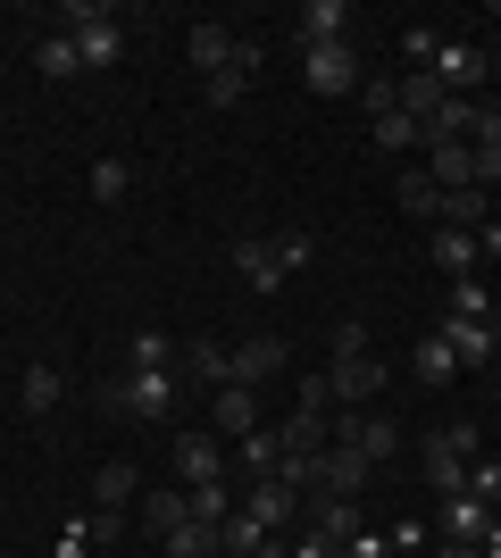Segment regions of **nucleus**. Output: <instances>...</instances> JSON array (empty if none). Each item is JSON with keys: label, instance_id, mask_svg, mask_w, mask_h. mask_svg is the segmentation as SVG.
Instances as JSON below:
<instances>
[{"label": "nucleus", "instance_id": "obj_36", "mask_svg": "<svg viewBox=\"0 0 501 558\" xmlns=\"http://www.w3.org/2000/svg\"><path fill=\"white\" fill-rule=\"evenodd\" d=\"M126 192H134V167H126V159H100L93 167V201H126Z\"/></svg>", "mask_w": 501, "mask_h": 558}, {"label": "nucleus", "instance_id": "obj_14", "mask_svg": "<svg viewBox=\"0 0 501 558\" xmlns=\"http://www.w3.org/2000/svg\"><path fill=\"white\" fill-rule=\"evenodd\" d=\"M343 34H351V0H310L301 9V50H326Z\"/></svg>", "mask_w": 501, "mask_h": 558}, {"label": "nucleus", "instance_id": "obj_18", "mask_svg": "<svg viewBox=\"0 0 501 558\" xmlns=\"http://www.w3.org/2000/svg\"><path fill=\"white\" fill-rule=\"evenodd\" d=\"M210 417L242 442V434H260V400L242 392V384H217V392H210Z\"/></svg>", "mask_w": 501, "mask_h": 558}, {"label": "nucleus", "instance_id": "obj_37", "mask_svg": "<svg viewBox=\"0 0 501 558\" xmlns=\"http://www.w3.org/2000/svg\"><path fill=\"white\" fill-rule=\"evenodd\" d=\"M452 317H493V292H485L477 276H460L452 283Z\"/></svg>", "mask_w": 501, "mask_h": 558}, {"label": "nucleus", "instance_id": "obj_38", "mask_svg": "<svg viewBox=\"0 0 501 558\" xmlns=\"http://www.w3.org/2000/svg\"><path fill=\"white\" fill-rule=\"evenodd\" d=\"M468 492L493 509V500H501V459H477V466H468Z\"/></svg>", "mask_w": 501, "mask_h": 558}, {"label": "nucleus", "instance_id": "obj_27", "mask_svg": "<svg viewBox=\"0 0 501 558\" xmlns=\"http://www.w3.org/2000/svg\"><path fill=\"white\" fill-rule=\"evenodd\" d=\"M184 509L201 517V525H226V517H235V484H184Z\"/></svg>", "mask_w": 501, "mask_h": 558}, {"label": "nucleus", "instance_id": "obj_32", "mask_svg": "<svg viewBox=\"0 0 501 558\" xmlns=\"http://www.w3.org/2000/svg\"><path fill=\"white\" fill-rule=\"evenodd\" d=\"M126 492H143V475H134V466H100V475H93V500H100V509H118V500H126Z\"/></svg>", "mask_w": 501, "mask_h": 558}, {"label": "nucleus", "instance_id": "obj_17", "mask_svg": "<svg viewBox=\"0 0 501 558\" xmlns=\"http://www.w3.org/2000/svg\"><path fill=\"white\" fill-rule=\"evenodd\" d=\"M427 175H434V192L477 184V150H468V142H434V150H427Z\"/></svg>", "mask_w": 501, "mask_h": 558}, {"label": "nucleus", "instance_id": "obj_23", "mask_svg": "<svg viewBox=\"0 0 501 558\" xmlns=\"http://www.w3.org/2000/svg\"><path fill=\"white\" fill-rule=\"evenodd\" d=\"M235 475H242V484H260V475H276V425H260V434H242V450H235Z\"/></svg>", "mask_w": 501, "mask_h": 558}, {"label": "nucleus", "instance_id": "obj_11", "mask_svg": "<svg viewBox=\"0 0 501 558\" xmlns=\"http://www.w3.org/2000/svg\"><path fill=\"white\" fill-rule=\"evenodd\" d=\"M176 475H184V484H226V450H217V434H176Z\"/></svg>", "mask_w": 501, "mask_h": 558}, {"label": "nucleus", "instance_id": "obj_3", "mask_svg": "<svg viewBox=\"0 0 501 558\" xmlns=\"http://www.w3.org/2000/svg\"><path fill=\"white\" fill-rule=\"evenodd\" d=\"M468 466H477V425H434L427 434V484L452 500V492H468Z\"/></svg>", "mask_w": 501, "mask_h": 558}, {"label": "nucleus", "instance_id": "obj_4", "mask_svg": "<svg viewBox=\"0 0 501 558\" xmlns=\"http://www.w3.org/2000/svg\"><path fill=\"white\" fill-rule=\"evenodd\" d=\"M427 68H434V84L460 100V93H477L485 75H493V50H485V43H460V34H452V43H434Z\"/></svg>", "mask_w": 501, "mask_h": 558}, {"label": "nucleus", "instance_id": "obj_9", "mask_svg": "<svg viewBox=\"0 0 501 558\" xmlns=\"http://www.w3.org/2000/svg\"><path fill=\"white\" fill-rule=\"evenodd\" d=\"M251 75H260V43H235V59L201 84V100H210V109H235V100L251 93Z\"/></svg>", "mask_w": 501, "mask_h": 558}, {"label": "nucleus", "instance_id": "obj_34", "mask_svg": "<svg viewBox=\"0 0 501 558\" xmlns=\"http://www.w3.org/2000/svg\"><path fill=\"white\" fill-rule=\"evenodd\" d=\"M143 517H151V534L167 542V534H176V525H184L192 509H184V492H151V509H143Z\"/></svg>", "mask_w": 501, "mask_h": 558}, {"label": "nucleus", "instance_id": "obj_5", "mask_svg": "<svg viewBox=\"0 0 501 558\" xmlns=\"http://www.w3.org/2000/svg\"><path fill=\"white\" fill-rule=\"evenodd\" d=\"M301 75H310V93H318V100H351V93H359V50H351V43L301 50Z\"/></svg>", "mask_w": 501, "mask_h": 558}, {"label": "nucleus", "instance_id": "obj_44", "mask_svg": "<svg viewBox=\"0 0 501 558\" xmlns=\"http://www.w3.org/2000/svg\"><path fill=\"white\" fill-rule=\"evenodd\" d=\"M493 75H501V50H493Z\"/></svg>", "mask_w": 501, "mask_h": 558}, {"label": "nucleus", "instance_id": "obj_16", "mask_svg": "<svg viewBox=\"0 0 501 558\" xmlns=\"http://www.w3.org/2000/svg\"><path fill=\"white\" fill-rule=\"evenodd\" d=\"M434 217H443L452 233H477V226H493V192H485V184H460V192H443V209H434Z\"/></svg>", "mask_w": 501, "mask_h": 558}, {"label": "nucleus", "instance_id": "obj_35", "mask_svg": "<svg viewBox=\"0 0 501 558\" xmlns=\"http://www.w3.org/2000/svg\"><path fill=\"white\" fill-rule=\"evenodd\" d=\"M402 209H409V217H434V209H443V192H434L427 167H418V175H402Z\"/></svg>", "mask_w": 501, "mask_h": 558}, {"label": "nucleus", "instance_id": "obj_26", "mask_svg": "<svg viewBox=\"0 0 501 558\" xmlns=\"http://www.w3.org/2000/svg\"><path fill=\"white\" fill-rule=\"evenodd\" d=\"M468 134H477V109H468V100H443V109L427 117V150L434 142H468Z\"/></svg>", "mask_w": 501, "mask_h": 558}, {"label": "nucleus", "instance_id": "obj_24", "mask_svg": "<svg viewBox=\"0 0 501 558\" xmlns=\"http://www.w3.org/2000/svg\"><path fill=\"white\" fill-rule=\"evenodd\" d=\"M359 525H368V517H359V500H318V517H310V534H326L334 550H343Z\"/></svg>", "mask_w": 501, "mask_h": 558}, {"label": "nucleus", "instance_id": "obj_10", "mask_svg": "<svg viewBox=\"0 0 501 558\" xmlns=\"http://www.w3.org/2000/svg\"><path fill=\"white\" fill-rule=\"evenodd\" d=\"M68 43H75V59H84V75H93V68H118V59H126V25H118V9H109V17H93L84 34H68Z\"/></svg>", "mask_w": 501, "mask_h": 558}, {"label": "nucleus", "instance_id": "obj_15", "mask_svg": "<svg viewBox=\"0 0 501 558\" xmlns=\"http://www.w3.org/2000/svg\"><path fill=\"white\" fill-rule=\"evenodd\" d=\"M267 375H285V342H276V333H260V342L235 350V384H242V392H260Z\"/></svg>", "mask_w": 501, "mask_h": 558}, {"label": "nucleus", "instance_id": "obj_43", "mask_svg": "<svg viewBox=\"0 0 501 558\" xmlns=\"http://www.w3.org/2000/svg\"><path fill=\"white\" fill-rule=\"evenodd\" d=\"M443 558H485V550H477V542H443Z\"/></svg>", "mask_w": 501, "mask_h": 558}, {"label": "nucleus", "instance_id": "obj_25", "mask_svg": "<svg viewBox=\"0 0 501 558\" xmlns=\"http://www.w3.org/2000/svg\"><path fill=\"white\" fill-rule=\"evenodd\" d=\"M434 267H443V276H477V233H452V226H443V233H434Z\"/></svg>", "mask_w": 501, "mask_h": 558}, {"label": "nucleus", "instance_id": "obj_21", "mask_svg": "<svg viewBox=\"0 0 501 558\" xmlns=\"http://www.w3.org/2000/svg\"><path fill=\"white\" fill-rule=\"evenodd\" d=\"M184 375L217 392V384H235V350L226 342H184Z\"/></svg>", "mask_w": 501, "mask_h": 558}, {"label": "nucleus", "instance_id": "obj_42", "mask_svg": "<svg viewBox=\"0 0 501 558\" xmlns=\"http://www.w3.org/2000/svg\"><path fill=\"white\" fill-rule=\"evenodd\" d=\"M59 558H93V542H84V525H75V534L59 542Z\"/></svg>", "mask_w": 501, "mask_h": 558}, {"label": "nucleus", "instance_id": "obj_13", "mask_svg": "<svg viewBox=\"0 0 501 558\" xmlns=\"http://www.w3.org/2000/svg\"><path fill=\"white\" fill-rule=\"evenodd\" d=\"M443 100H452V93L434 84V68H409V75H393V109H402V117H418V125H427V117L443 109Z\"/></svg>", "mask_w": 501, "mask_h": 558}, {"label": "nucleus", "instance_id": "obj_22", "mask_svg": "<svg viewBox=\"0 0 501 558\" xmlns=\"http://www.w3.org/2000/svg\"><path fill=\"white\" fill-rule=\"evenodd\" d=\"M126 367H134V375L176 367V333H167V326H134V342H126Z\"/></svg>", "mask_w": 501, "mask_h": 558}, {"label": "nucleus", "instance_id": "obj_31", "mask_svg": "<svg viewBox=\"0 0 501 558\" xmlns=\"http://www.w3.org/2000/svg\"><path fill=\"white\" fill-rule=\"evenodd\" d=\"M34 68H43L50 84H68V75H84V59H75V43H68V34H50V43L34 50Z\"/></svg>", "mask_w": 501, "mask_h": 558}, {"label": "nucleus", "instance_id": "obj_40", "mask_svg": "<svg viewBox=\"0 0 501 558\" xmlns=\"http://www.w3.org/2000/svg\"><path fill=\"white\" fill-rule=\"evenodd\" d=\"M343 558H393V542H384V534H368V525H359V534L343 542Z\"/></svg>", "mask_w": 501, "mask_h": 558}, {"label": "nucleus", "instance_id": "obj_33", "mask_svg": "<svg viewBox=\"0 0 501 558\" xmlns=\"http://www.w3.org/2000/svg\"><path fill=\"white\" fill-rule=\"evenodd\" d=\"M17 400H25V409H34V417H43L50 400H59V367H50V359H43V367H25V384H17Z\"/></svg>", "mask_w": 501, "mask_h": 558}, {"label": "nucleus", "instance_id": "obj_20", "mask_svg": "<svg viewBox=\"0 0 501 558\" xmlns=\"http://www.w3.org/2000/svg\"><path fill=\"white\" fill-rule=\"evenodd\" d=\"M235 43H242V34H226V25H192V34H184V50H192V68H201V84H210V75L235 59Z\"/></svg>", "mask_w": 501, "mask_h": 558}, {"label": "nucleus", "instance_id": "obj_41", "mask_svg": "<svg viewBox=\"0 0 501 558\" xmlns=\"http://www.w3.org/2000/svg\"><path fill=\"white\" fill-rule=\"evenodd\" d=\"M293 558H343V550H334L326 534H301V542H293Z\"/></svg>", "mask_w": 501, "mask_h": 558}, {"label": "nucleus", "instance_id": "obj_19", "mask_svg": "<svg viewBox=\"0 0 501 558\" xmlns=\"http://www.w3.org/2000/svg\"><path fill=\"white\" fill-rule=\"evenodd\" d=\"M485 525H493V509H485L477 492H452V500H443V542H485Z\"/></svg>", "mask_w": 501, "mask_h": 558}, {"label": "nucleus", "instance_id": "obj_1", "mask_svg": "<svg viewBox=\"0 0 501 558\" xmlns=\"http://www.w3.org/2000/svg\"><path fill=\"white\" fill-rule=\"evenodd\" d=\"M310 258V233H242L235 242V276L251 292H285V276Z\"/></svg>", "mask_w": 501, "mask_h": 558}, {"label": "nucleus", "instance_id": "obj_39", "mask_svg": "<svg viewBox=\"0 0 501 558\" xmlns=\"http://www.w3.org/2000/svg\"><path fill=\"white\" fill-rule=\"evenodd\" d=\"M359 350H368V326H359V317H343V326H334V359H359Z\"/></svg>", "mask_w": 501, "mask_h": 558}, {"label": "nucleus", "instance_id": "obj_7", "mask_svg": "<svg viewBox=\"0 0 501 558\" xmlns=\"http://www.w3.org/2000/svg\"><path fill=\"white\" fill-rule=\"evenodd\" d=\"M326 392H334V409H368V400L384 392V359H368V350H359V359H334Z\"/></svg>", "mask_w": 501, "mask_h": 558}, {"label": "nucleus", "instance_id": "obj_8", "mask_svg": "<svg viewBox=\"0 0 501 558\" xmlns=\"http://www.w3.org/2000/svg\"><path fill=\"white\" fill-rule=\"evenodd\" d=\"M434 333H443V350H452L460 367H485V359L501 350V326H493V317H443Z\"/></svg>", "mask_w": 501, "mask_h": 558}, {"label": "nucleus", "instance_id": "obj_6", "mask_svg": "<svg viewBox=\"0 0 501 558\" xmlns=\"http://www.w3.org/2000/svg\"><path fill=\"white\" fill-rule=\"evenodd\" d=\"M310 484L326 492V500H359V492H368V459H359L351 442H326L310 459Z\"/></svg>", "mask_w": 501, "mask_h": 558}, {"label": "nucleus", "instance_id": "obj_2", "mask_svg": "<svg viewBox=\"0 0 501 558\" xmlns=\"http://www.w3.org/2000/svg\"><path fill=\"white\" fill-rule=\"evenodd\" d=\"M100 409H109V417H176V367H151V375H134L126 367L118 384H100Z\"/></svg>", "mask_w": 501, "mask_h": 558}, {"label": "nucleus", "instance_id": "obj_30", "mask_svg": "<svg viewBox=\"0 0 501 558\" xmlns=\"http://www.w3.org/2000/svg\"><path fill=\"white\" fill-rule=\"evenodd\" d=\"M377 150H427V125H418V117H402V109H384V117H377Z\"/></svg>", "mask_w": 501, "mask_h": 558}, {"label": "nucleus", "instance_id": "obj_28", "mask_svg": "<svg viewBox=\"0 0 501 558\" xmlns=\"http://www.w3.org/2000/svg\"><path fill=\"white\" fill-rule=\"evenodd\" d=\"M167 558H226V550H217V525H201V517H184V525L167 534Z\"/></svg>", "mask_w": 501, "mask_h": 558}, {"label": "nucleus", "instance_id": "obj_12", "mask_svg": "<svg viewBox=\"0 0 501 558\" xmlns=\"http://www.w3.org/2000/svg\"><path fill=\"white\" fill-rule=\"evenodd\" d=\"M235 509H242V517H260V525H276V534H285V525H293V484H285V475H260V484L242 492Z\"/></svg>", "mask_w": 501, "mask_h": 558}, {"label": "nucleus", "instance_id": "obj_29", "mask_svg": "<svg viewBox=\"0 0 501 558\" xmlns=\"http://www.w3.org/2000/svg\"><path fill=\"white\" fill-rule=\"evenodd\" d=\"M409 367H418V384H452V375H460V359L443 350V333H427V342L409 350Z\"/></svg>", "mask_w": 501, "mask_h": 558}]
</instances>
